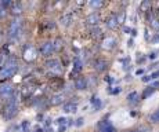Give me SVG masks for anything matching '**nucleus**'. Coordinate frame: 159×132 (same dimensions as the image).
<instances>
[{
  "label": "nucleus",
  "instance_id": "aec40b11",
  "mask_svg": "<svg viewBox=\"0 0 159 132\" xmlns=\"http://www.w3.org/2000/svg\"><path fill=\"white\" fill-rule=\"evenodd\" d=\"M11 13L13 14H21V6L20 4H13V7H11Z\"/></svg>",
  "mask_w": 159,
  "mask_h": 132
},
{
  "label": "nucleus",
  "instance_id": "b1692460",
  "mask_svg": "<svg viewBox=\"0 0 159 132\" xmlns=\"http://www.w3.org/2000/svg\"><path fill=\"white\" fill-rule=\"evenodd\" d=\"M90 6L91 7H101L102 2H90Z\"/></svg>",
  "mask_w": 159,
  "mask_h": 132
},
{
  "label": "nucleus",
  "instance_id": "5701e85b",
  "mask_svg": "<svg viewBox=\"0 0 159 132\" xmlns=\"http://www.w3.org/2000/svg\"><path fill=\"white\" fill-rule=\"evenodd\" d=\"M80 69H82V62L76 59V62H75V72H78V70H80Z\"/></svg>",
  "mask_w": 159,
  "mask_h": 132
},
{
  "label": "nucleus",
  "instance_id": "412c9836",
  "mask_svg": "<svg viewBox=\"0 0 159 132\" xmlns=\"http://www.w3.org/2000/svg\"><path fill=\"white\" fill-rule=\"evenodd\" d=\"M151 26L154 28L155 30H159V21H157V19H151Z\"/></svg>",
  "mask_w": 159,
  "mask_h": 132
},
{
  "label": "nucleus",
  "instance_id": "f257e3e1",
  "mask_svg": "<svg viewBox=\"0 0 159 132\" xmlns=\"http://www.w3.org/2000/svg\"><path fill=\"white\" fill-rule=\"evenodd\" d=\"M18 69V65H17V61L15 59H10L4 66L0 69V80H7L8 77L14 75Z\"/></svg>",
  "mask_w": 159,
  "mask_h": 132
},
{
  "label": "nucleus",
  "instance_id": "4be33fe9",
  "mask_svg": "<svg viewBox=\"0 0 159 132\" xmlns=\"http://www.w3.org/2000/svg\"><path fill=\"white\" fill-rule=\"evenodd\" d=\"M154 91H155V88H154V87H148V90H147L145 92H144V98H147L149 94H152V92H154Z\"/></svg>",
  "mask_w": 159,
  "mask_h": 132
},
{
  "label": "nucleus",
  "instance_id": "c85d7f7f",
  "mask_svg": "<svg viewBox=\"0 0 159 132\" xmlns=\"http://www.w3.org/2000/svg\"><path fill=\"white\" fill-rule=\"evenodd\" d=\"M0 17H4V10H3V8L0 10Z\"/></svg>",
  "mask_w": 159,
  "mask_h": 132
},
{
  "label": "nucleus",
  "instance_id": "0eeeda50",
  "mask_svg": "<svg viewBox=\"0 0 159 132\" xmlns=\"http://www.w3.org/2000/svg\"><path fill=\"white\" fill-rule=\"evenodd\" d=\"M98 132H115V128L109 121H101L98 124Z\"/></svg>",
  "mask_w": 159,
  "mask_h": 132
},
{
  "label": "nucleus",
  "instance_id": "c756f323",
  "mask_svg": "<svg viewBox=\"0 0 159 132\" xmlns=\"http://www.w3.org/2000/svg\"><path fill=\"white\" fill-rule=\"evenodd\" d=\"M129 132H141V131H129Z\"/></svg>",
  "mask_w": 159,
  "mask_h": 132
},
{
  "label": "nucleus",
  "instance_id": "7ed1b4c3",
  "mask_svg": "<svg viewBox=\"0 0 159 132\" xmlns=\"http://www.w3.org/2000/svg\"><path fill=\"white\" fill-rule=\"evenodd\" d=\"M17 109H18V106H17V100L14 99V98H10V100L7 102V105H6L4 107V114H6V117H8V118H11L13 116L17 113Z\"/></svg>",
  "mask_w": 159,
  "mask_h": 132
},
{
  "label": "nucleus",
  "instance_id": "393cba45",
  "mask_svg": "<svg viewBox=\"0 0 159 132\" xmlns=\"http://www.w3.org/2000/svg\"><path fill=\"white\" fill-rule=\"evenodd\" d=\"M53 45H54V50H60L61 48V40L56 41V44H53Z\"/></svg>",
  "mask_w": 159,
  "mask_h": 132
},
{
  "label": "nucleus",
  "instance_id": "4468645a",
  "mask_svg": "<svg viewBox=\"0 0 159 132\" xmlns=\"http://www.w3.org/2000/svg\"><path fill=\"white\" fill-rule=\"evenodd\" d=\"M105 67H107V62L104 59H98L96 62V69L98 70V72H102V70H105Z\"/></svg>",
  "mask_w": 159,
  "mask_h": 132
},
{
  "label": "nucleus",
  "instance_id": "a878e982",
  "mask_svg": "<svg viewBox=\"0 0 159 132\" xmlns=\"http://www.w3.org/2000/svg\"><path fill=\"white\" fill-rule=\"evenodd\" d=\"M65 121H68V120H65V118H58V120H57V124H58V125H61V124H66Z\"/></svg>",
  "mask_w": 159,
  "mask_h": 132
},
{
  "label": "nucleus",
  "instance_id": "6e6552de",
  "mask_svg": "<svg viewBox=\"0 0 159 132\" xmlns=\"http://www.w3.org/2000/svg\"><path fill=\"white\" fill-rule=\"evenodd\" d=\"M13 94V85L11 84H2L0 85V95L2 96H10V95Z\"/></svg>",
  "mask_w": 159,
  "mask_h": 132
},
{
  "label": "nucleus",
  "instance_id": "ddd939ff",
  "mask_svg": "<svg viewBox=\"0 0 159 132\" xmlns=\"http://www.w3.org/2000/svg\"><path fill=\"white\" fill-rule=\"evenodd\" d=\"M78 110V105L73 102H68L65 106H64V112L65 113H75Z\"/></svg>",
  "mask_w": 159,
  "mask_h": 132
},
{
  "label": "nucleus",
  "instance_id": "6ab92c4d",
  "mask_svg": "<svg viewBox=\"0 0 159 132\" xmlns=\"http://www.w3.org/2000/svg\"><path fill=\"white\" fill-rule=\"evenodd\" d=\"M137 98H139V95H137V92H131L129 96H127V100H129L130 103H134L137 102Z\"/></svg>",
  "mask_w": 159,
  "mask_h": 132
},
{
  "label": "nucleus",
  "instance_id": "bb28decb",
  "mask_svg": "<svg viewBox=\"0 0 159 132\" xmlns=\"http://www.w3.org/2000/svg\"><path fill=\"white\" fill-rule=\"evenodd\" d=\"M76 125H78V127H80V125H83V118H79V120H76Z\"/></svg>",
  "mask_w": 159,
  "mask_h": 132
},
{
  "label": "nucleus",
  "instance_id": "a211bd4d",
  "mask_svg": "<svg viewBox=\"0 0 159 132\" xmlns=\"http://www.w3.org/2000/svg\"><path fill=\"white\" fill-rule=\"evenodd\" d=\"M71 21H72L71 15H65V17H62V18H61V23H62L64 26H68V25H71Z\"/></svg>",
  "mask_w": 159,
  "mask_h": 132
},
{
  "label": "nucleus",
  "instance_id": "cd10ccee",
  "mask_svg": "<svg viewBox=\"0 0 159 132\" xmlns=\"http://www.w3.org/2000/svg\"><path fill=\"white\" fill-rule=\"evenodd\" d=\"M4 61V54H0V63Z\"/></svg>",
  "mask_w": 159,
  "mask_h": 132
},
{
  "label": "nucleus",
  "instance_id": "f3484780",
  "mask_svg": "<svg viewBox=\"0 0 159 132\" xmlns=\"http://www.w3.org/2000/svg\"><path fill=\"white\" fill-rule=\"evenodd\" d=\"M91 103H93V106H94V109H96V110H98L100 107H101V105H102L101 100H100L97 96H93V99H91Z\"/></svg>",
  "mask_w": 159,
  "mask_h": 132
},
{
  "label": "nucleus",
  "instance_id": "9d476101",
  "mask_svg": "<svg viewBox=\"0 0 159 132\" xmlns=\"http://www.w3.org/2000/svg\"><path fill=\"white\" fill-rule=\"evenodd\" d=\"M115 45H116V40L114 37H107L102 41V48H105V50H112Z\"/></svg>",
  "mask_w": 159,
  "mask_h": 132
},
{
  "label": "nucleus",
  "instance_id": "f8f14e48",
  "mask_svg": "<svg viewBox=\"0 0 159 132\" xmlns=\"http://www.w3.org/2000/svg\"><path fill=\"white\" fill-rule=\"evenodd\" d=\"M75 87L78 88V90H86V87H87V81H86V79L79 77V79L75 81Z\"/></svg>",
  "mask_w": 159,
  "mask_h": 132
},
{
  "label": "nucleus",
  "instance_id": "39448f33",
  "mask_svg": "<svg viewBox=\"0 0 159 132\" xmlns=\"http://www.w3.org/2000/svg\"><path fill=\"white\" fill-rule=\"evenodd\" d=\"M53 51H54V45L51 41H44L43 44L40 45V53H42V55H44V57L50 55Z\"/></svg>",
  "mask_w": 159,
  "mask_h": 132
},
{
  "label": "nucleus",
  "instance_id": "1a4fd4ad",
  "mask_svg": "<svg viewBox=\"0 0 159 132\" xmlns=\"http://www.w3.org/2000/svg\"><path fill=\"white\" fill-rule=\"evenodd\" d=\"M98 22H100V15L97 13H91L86 18V23H87V25H97Z\"/></svg>",
  "mask_w": 159,
  "mask_h": 132
},
{
  "label": "nucleus",
  "instance_id": "20e7f679",
  "mask_svg": "<svg viewBox=\"0 0 159 132\" xmlns=\"http://www.w3.org/2000/svg\"><path fill=\"white\" fill-rule=\"evenodd\" d=\"M46 67H47L48 70H51L53 73H56V75H61V72H62V67H61V63L58 62L57 59H50L46 62Z\"/></svg>",
  "mask_w": 159,
  "mask_h": 132
},
{
  "label": "nucleus",
  "instance_id": "423d86ee",
  "mask_svg": "<svg viewBox=\"0 0 159 132\" xmlns=\"http://www.w3.org/2000/svg\"><path fill=\"white\" fill-rule=\"evenodd\" d=\"M24 58H25L26 61H33L36 58V50L35 47H32V45H28V47L25 48V51H24Z\"/></svg>",
  "mask_w": 159,
  "mask_h": 132
},
{
  "label": "nucleus",
  "instance_id": "9b49d317",
  "mask_svg": "<svg viewBox=\"0 0 159 132\" xmlns=\"http://www.w3.org/2000/svg\"><path fill=\"white\" fill-rule=\"evenodd\" d=\"M107 26L109 28V29H115L116 26L119 25V22H118V15H111V17L107 19Z\"/></svg>",
  "mask_w": 159,
  "mask_h": 132
},
{
  "label": "nucleus",
  "instance_id": "f03ea898",
  "mask_svg": "<svg viewBox=\"0 0 159 132\" xmlns=\"http://www.w3.org/2000/svg\"><path fill=\"white\" fill-rule=\"evenodd\" d=\"M21 30H22V25H21L20 19H14L10 23V30H8V36L11 39H18L21 35Z\"/></svg>",
  "mask_w": 159,
  "mask_h": 132
},
{
  "label": "nucleus",
  "instance_id": "dca6fc26",
  "mask_svg": "<svg viewBox=\"0 0 159 132\" xmlns=\"http://www.w3.org/2000/svg\"><path fill=\"white\" fill-rule=\"evenodd\" d=\"M149 121L151 122H159V109L155 110V112L149 116Z\"/></svg>",
  "mask_w": 159,
  "mask_h": 132
},
{
  "label": "nucleus",
  "instance_id": "2eb2a0df",
  "mask_svg": "<svg viewBox=\"0 0 159 132\" xmlns=\"http://www.w3.org/2000/svg\"><path fill=\"white\" fill-rule=\"evenodd\" d=\"M53 105H60V103H62L64 102V95L62 94H58V95H56V96L53 98Z\"/></svg>",
  "mask_w": 159,
  "mask_h": 132
}]
</instances>
